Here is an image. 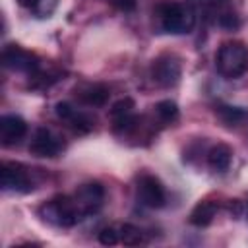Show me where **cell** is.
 <instances>
[{
	"label": "cell",
	"mask_w": 248,
	"mask_h": 248,
	"mask_svg": "<svg viewBox=\"0 0 248 248\" xmlns=\"http://www.w3.org/2000/svg\"><path fill=\"white\" fill-rule=\"evenodd\" d=\"M138 200L151 209H159L165 205L167 202V192L165 186L161 184L159 178L151 176V174H143L138 180Z\"/></svg>",
	"instance_id": "cell-7"
},
{
	"label": "cell",
	"mask_w": 248,
	"mask_h": 248,
	"mask_svg": "<svg viewBox=\"0 0 248 248\" xmlns=\"http://www.w3.org/2000/svg\"><path fill=\"white\" fill-rule=\"evenodd\" d=\"M215 68L227 79L240 78L248 70V46L242 41L223 43L215 54Z\"/></svg>",
	"instance_id": "cell-2"
},
{
	"label": "cell",
	"mask_w": 248,
	"mask_h": 248,
	"mask_svg": "<svg viewBox=\"0 0 248 248\" xmlns=\"http://www.w3.org/2000/svg\"><path fill=\"white\" fill-rule=\"evenodd\" d=\"M232 161V149L227 145V143H215L209 151H207V165L217 170V172H223L229 169Z\"/></svg>",
	"instance_id": "cell-13"
},
{
	"label": "cell",
	"mask_w": 248,
	"mask_h": 248,
	"mask_svg": "<svg viewBox=\"0 0 248 248\" xmlns=\"http://www.w3.org/2000/svg\"><path fill=\"white\" fill-rule=\"evenodd\" d=\"M27 134V122L17 114H4L0 118V141L2 145H16Z\"/></svg>",
	"instance_id": "cell-10"
},
{
	"label": "cell",
	"mask_w": 248,
	"mask_h": 248,
	"mask_svg": "<svg viewBox=\"0 0 248 248\" xmlns=\"http://www.w3.org/2000/svg\"><path fill=\"white\" fill-rule=\"evenodd\" d=\"M0 186L6 192H31L33 180L27 172V169L19 163H2L0 167Z\"/></svg>",
	"instance_id": "cell-5"
},
{
	"label": "cell",
	"mask_w": 248,
	"mask_h": 248,
	"mask_svg": "<svg viewBox=\"0 0 248 248\" xmlns=\"http://www.w3.org/2000/svg\"><path fill=\"white\" fill-rule=\"evenodd\" d=\"M114 8H118L120 12H132L136 10V0H108Z\"/></svg>",
	"instance_id": "cell-22"
},
{
	"label": "cell",
	"mask_w": 248,
	"mask_h": 248,
	"mask_svg": "<svg viewBox=\"0 0 248 248\" xmlns=\"http://www.w3.org/2000/svg\"><path fill=\"white\" fill-rule=\"evenodd\" d=\"M2 66L12 70V72H21V74H35L39 70V58L31 50L21 48L19 45H6L0 54Z\"/></svg>",
	"instance_id": "cell-4"
},
{
	"label": "cell",
	"mask_w": 248,
	"mask_h": 248,
	"mask_svg": "<svg viewBox=\"0 0 248 248\" xmlns=\"http://www.w3.org/2000/svg\"><path fill=\"white\" fill-rule=\"evenodd\" d=\"M62 122H66L72 128V132H76V134H89L93 130V124H95V120L89 114H85L78 108H74Z\"/></svg>",
	"instance_id": "cell-16"
},
{
	"label": "cell",
	"mask_w": 248,
	"mask_h": 248,
	"mask_svg": "<svg viewBox=\"0 0 248 248\" xmlns=\"http://www.w3.org/2000/svg\"><path fill=\"white\" fill-rule=\"evenodd\" d=\"M120 240L122 244L126 246H140L145 242V236L141 232V229H138L136 225H130V223H124L120 227Z\"/></svg>",
	"instance_id": "cell-19"
},
{
	"label": "cell",
	"mask_w": 248,
	"mask_h": 248,
	"mask_svg": "<svg viewBox=\"0 0 248 248\" xmlns=\"http://www.w3.org/2000/svg\"><path fill=\"white\" fill-rule=\"evenodd\" d=\"M215 112L229 126H238L240 122H244L248 118L246 110H242L240 107H231V105H219V107H215Z\"/></svg>",
	"instance_id": "cell-17"
},
{
	"label": "cell",
	"mask_w": 248,
	"mask_h": 248,
	"mask_svg": "<svg viewBox=\"0 0 248 248\" xmlns=\"http://www.w3.org/2000/svg\"><path fill=\"white\" fill-rule=\"evenodd\" d=\"M153 108H155L157 118H159L161 122H165V124H172V122L178 118V105H176L174 101H170V99L159 101Z\"/></svg>",
	"instance_id": "cell-18"
},
{
	"label": "cell",
	"mask_w": 248,
	"mask_h": 248,
	"mask_svg": "<svg viewBox=\"0 0 248 248\" xmlns=\"http://www.w3.org/2000/svg\"><path fill=\"white\" fill-rule=\"evenodd\" d=\"M136 108V103L132 97H124V99H118L112 107H110V118H120V116H128L132 114Z\"/></svg>",
	"instance_id": "cell-20"
},
{
	"label": "cell",
	"mask_w": 248,
	"mask_h": 248,
	"mask_svg": "<svg viewBox=\"0 0 248 248\" xmlns=\"http://www.w3.org/2000/svg\"><path fill=\"white\" fill-rule=\"evenodd\" d=\"M76 97L87 107H103L108 101V89L101 83H85L76 87Z\"/></svg>",
	"instance_id": "cell-11"
},
{
	"label": "cell",
	"mask_w": 248,
	"mask_h": 248,
	"mask_svg": "<svg viewBox=\"0 0 248 248\" xmlns=\"http://www.w3.org/2000/svg\"><path fill=\"white\" fill-rule=\"evenodd\" d=\"M217 203L215 202H209V200H203L200 203H196V207L190 211V223L194 227H207L213 217L217 215Z\"/></svg>",
	"instance_id": "cell-14"
},
{
	"label": "cell",
	"mask_w": 248,
	"mask_h": 248,
	"mask_svg": "<svg viewBox=\"0 0 248 248\" xmlns=\"http://www.w3.org/2000/svg\"><path fill=\"white\" fill-rule=\"evenodd\" d=\"M157 16L161 29L170 35H184L190 33L196 25V10L190 4L182 2H161L157 6Z\"/></svg>",
	"instance_id": "cell-1"
},
{
	"label": "cell",
	"mask_w": 248,
	"mask_h": 248,
	"mask_svg": "<svg viewBox=\"0 0 248 248\" xmlns=\"http://www.w3.org/2000/svg\"><path fill=\"white\" fill-rule=\"evenodd\" d=\"M182 76V68L176 56L172 54H161L151 62V78L161 87H172L178 83Z\"/></svg>",
	"instance_id": "cell-6"
},
{
	"label": "cell",
	"mask_w": 248,
	"mask_h": 248,
	"mask_svg": "<svg viewBox=\"0 0 248 248\" xmlns=\"http://www.w3.org/2000/svg\"><path fill=\"white\" fill-rule=\"evenodd\" d=\"M17 4L25 10H29L35 17H50L58 6V0H17Z\"/></svg>",
	"instance_id": "cell-15"
},
{
	"label": "cell",
	"mask_w": 248,
	"mask_h": 248,
	"mask_svg": "<svg viewBox=\"0 0 248 248\" xmlns=\"http://www.w3.org/2000/svg\"><path fill=\"white\" fill-rule=\"evenodd\" d=\"M118 240H120V232H118L114 227H105V229H101V232H99V242H101L103 246H114Z\"/></svg>",
	"instance_id": "cell-21"
},
{
	"label": "cell",
	"mask_w": 248,
	"mask_h": 248,
	"mask_svg": "<svg viewBox=\"0 0 248 248\" xmlns=\"http://www.w3.org/2000/svg\"><path fill=\"white\" fill-rule=\"evenodd\" d=\"M192 8L202 12L205 16V19L217 23L221 19V16H225L227 12H231V0H190Z\"/></svg>",
	"instance_id": "cell-12"
},
{
	"label": "cell",
	"mask_w": 248,
	"mask_h": 248,
	"mask_svg": "<svg viewBox=\"0 0 248 248\" xmlns=\"http://www.w3.org/2000/svg\"><path fill=\"white\" fill-rule=\"evenodd\" d=\"M39 215L54 227H74L83 219L74 196H56L39 207Z\"/></svg>",
	"instance_id": "cell-3"
},
{
	"label": "cell",
	"mask_w": 248,
	"mask_h": 248,
	"mask_svg": "<svg viewBox=\"0 0 248 248\" xmlns=\"http://www.w3.org/2000/svg\"><path fill=\"white\" fill-rule=\"evenodd\" d=\"M29 151L35 157H56L62 151V140L48 128H37L29 143Z\"/></svg>",
	"instance_id": "cell-9"
},
{
	"label": "cell",
	"mask_w": 248,
	"mask_h": 248,
	"mask_svg": "<svg viewBox=\"0 0 248 248\" xmlns=\"http://www.w3.org/2000/svg\"><path fill=\"white\" fill-rule=\"evenodd\" d=\"M74 200L76 203L79 205L83 217L87 215H93L101 209L103 205V200H105V188L99 184V182H87V184H81L76 194H74Z\"/></svg>",
	"instance_id": "cell-8"
}]
</instances>
